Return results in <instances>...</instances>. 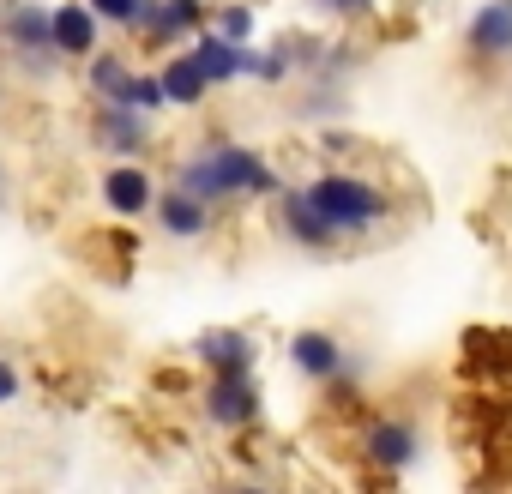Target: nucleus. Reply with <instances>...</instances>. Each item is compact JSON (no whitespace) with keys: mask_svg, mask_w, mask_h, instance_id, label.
Here are the masks:
<instances>
[{"mask_svg":"<svg viewBox=\"0 0 512 494\" xmlns=\"http://www.w3.org/2000/svg\"><path fill=\"white\" fill-rule=\"evenodd\" d=\"M175 187H187V193H199L211 205L217 199H272V193H284L278 169L253 145H205V151H193L175 169Z\"/></svg>","mask_w":512,"mask_h":494,"instance_id":"f257e3e1","label":"nucleus"},{"mask_svg":"<svg viewBox=\"0 0 512 494\" xmlns=\"http://www.w3.org/2000/svg\"><path fill=\"white\" fill-rule=\"evenodd\" d=\"M302 193L320 205V217H326L338 235H374V229L392 223V211H398L392 193H386L380 181L350 175V169H326V175H314Z\"/></svg>","mask_w":512,"mask_h":494,"instance_id":"f03ea898","label":"nucleus"},{"mask_svg":"<svg viewBox=\"0 0 512 494\" xmlns=\"http://www.w3.org/2000/svg\"><path fill=\"white\" fill-rule=\"evenodd\" d=\"M356 446H362V458H368L380 476H404V470L422 458V428H416L410 416H392V410H386V416H374V422L362 428Z\"/></svg>","mask_w":512,"mask_h":494,"instance_id":"7ed1b4c3","label":"nucleus"},{"mask_svg":"<svg viewBox=\"0 0 512 494\" xmlns=\"http://www.w3.org/2000/svg\"><path fill=\"white\" fill-rule=\"evenodd\" d=\"M260 380H253V368H241V374H211V386H205V416L217 422V428H253L260 422Z\"/></svg>","mask_w":512,"mask_h":494,"instance_id":"20e7f679","label":"nucleus"},{"mask_svg":"<svg viewBox=\"0 0 512 494\" xmlns=\"http://www.w3.org/2000/svg\"><path fill=\"white\" fill-rule=\"evenodd\" d=\"M464 49L476 61H512V0H476L464 19Z\"/></svg>","mask_w":512,"mask_h":494,"instance_id":"39448f33","label":"nucleus"},{"mask_svg":"<svg viewBox=\"0 0 512 494\" xmlns=\"http://www.w3.org/2000/svg\"><path fill=\"white\" fill-rule=\"evenodd\" d=\"M344 362H350V350H344V338H338V332L308 326V332H296V338H290V368H296L302 380H314V386H332V380L344 374Z\"/></svg>","mask_w":512,"mask_h":494,"instance_id":"423d86ee","label":"nucleus"},{"mask_svg":"<svg viewBox=\"0 0 512 494\" xmlns=\"http://www.w3.org/2000/svg\"><path fill=\"white\" fill-rule=\"evenodd\" d=\"M278 223H284V235L296 241V247H308V254H332V247L344 241L326 217H320V205L302 193V187H290V193H278Z\"/></svg>","mask_w":512,"mask_h":494,"instance_id":"0eeeda50","label":"nucleus"},{"mask_svg":"<svg viewBox=\"0 0 512 494\" xmlns=\"http://www.w3.org/2000/svg\"><path fill=\"white\" fill-rule=\"evenodd\" d=\"M193 356L211 368V374H241V368H253V338L247 332H235V326H211V332H199V344H193Z\"/></svg>","mask_w":512,"mask_h":494,"instance_id":"6e6552de","label":"nucleus"},{"mask_svg":"<svg viewBox=\"0 0 512 494\" xmlns=\"http://www.w3.org/2000/svg\"><path fill=\"white\" fill-rule=\"evenodd\" d=\"M103 205H109L115 217H139V211L157 205V187H151V175H145L139 163H115V169L103 175Z\"/></svg>","mask_w":512,"mask_h":494,"instance_id":"1a4fd4ad","label":"nucleus"},{"mask_svg":"<svg viewBox=\"0 0 512 494\" xmlns=\"http://www.w3.org/2000/svg\"><path fill=\"white\" fill-rule=\"evenodd\" d=\"M157 223H163L175 241H199V235L211 229V199H199V193H187V187H169V193L157 199Z\"/></svg>","mask_w":512,"mask_h":494,"instance_id":"9d476101","label":"nucleus"},{"mask_svg":"<svg viewBox=\"0 0 512 494\" xmlns=\"http://www.w3.org/2000/svg\"><path fill=\"white\" fill-rule=\"evenodd\" d=\"M193 55H199V67H205V79H211V85L241 79V73H247V61H253V49H247V43H235V37H223V31H199Z\"/></svg>","mask_w":512,"mask_h":494,"instance_id":"9b49d317","label":"nucleus"},{"mask_svg":"<svg viewBox=\"0 0 512 494\" xmlns=\"http://www.w3.org/2000/svg\"><path fill=\"white\" fill-rule=\"evenodd\" d=\"M97 139H103L115 157L145 151V109H133V103H103V109H97Z\"/></svg>","mask_w":512,"mask_h":494,"instance_id":"f8f14e48","label":"nucleus"},{"mask_svg":"<svg viewBox=\"0 0 512 494\" xmlns=\"http://www.w3.org/2000/svg\"><path fill=\"white\" fill-rule=\"evenodd\" d=\"M163 91H169V103H175V109H199V103H205L211 79H205V67H199V55H193V49H187V55H175V61L163 67Z\"/></svg>","mask_w":512,"mask_h":494,"instance_id":"ddd939ff","label":"nucleus"},{"mask_svg":"<svg viewBox=\"0 0 512 494\" xmlns=\"http://www.w3.org/2000/svg\"><path fill=\"white\" fill-rule=\"evenodd\" d=\"M97 43V7H55V49L61 55H91Z\"/></svg>","mask_w":512,"mask_h":494,"instance_id":"4468645a","label":"nucleus"},{"mask_svg":"<svg viewBox=\"0 0 512 494\" xmlns=\"http://www.w3.org/2000/svg\"><path fill=\"white\" fill-rule=\"evenodd\" d=\"M133 85H139V73L121 61V55H97L91 61V91L103 97V103H133ZM139 109V103H133Z\"/></svg>","mask_w":512,"mask_h":494,"instance_id":"2eb2a0df","label":"nucleus"},{"mask_svg":"<svg viewBox=\"0 0 512 494\" xmlns=\"http://www.w3.org/2000/svg\"><path fill=\"white\" fill-rule=\"evenodd\" d=\"M199 25H205L199 0H163V7H151V19H145V31H151L157 43H169V37H187V31H199Z\"/></svg>","mask_w":512,"mask_h":494,"instance_id":"dca6fc26","label":"nucleus"},{"mask_svg":"<svg viewBox=\"0 0 512 494\" xmlns=\"http://www.w3.org/2000/svg\"><path fill=\"white\" fill-rule=\"evenodd\" d=\"M7 37L31 55V49L55 43V13H43V7H13V13H7Z\"/></svg>","mask_w":512,"mask_h":494,"instance_id":"f3484780","label":"nucleus"},{"mask_svg":"<svg viewBox=\"0 0 512 494\" xmlns=\"http://www.w3.org/2000/svg\"><path fill=\"white\" fill-rule=\"evenodd\" d=\"M91 7H97V19H109V25H145L151 19V0H91Z\"/></svg>","mask_w":512,"mask_h":494,"instance_id":"a211bd4d","label":"nucleus"},{"mask_svg":"<svg viewBox=\"0 0 512 494\" xmlns=\"http://www.w3.org/2000/svg\"><path fill=\"white\" fill-rule=\"evenodd\" d=\"M253 25H260V19H253L247 0H223V13H217V31H223V37L247 43V37H253Z\"/></svg>","mask_w":512,"mask_h":494,"instance_id":"6ab92c4d","label":"nucleus"},{"mask_svg":"<svg viewBox=\"0 0 512 494\" xmlns=\"http://www.w3.org/2000/svg\"><path fill=\"white\" fill-rule=\"evenodd\" d=\"M247 73H253V79H266V85H278V79H290V55H284V49L253 55V61H247Z\"/></svg>","mask_w":512,"mask_h":494,"instance_id":"aec40b11","label":"nucleus"},{"mask_svg":"<svg viewBox=\"0 0 512 494\" xmlns=\"http://www.w3.org/2000/svg\"><path fill=\"white\" fill-rule=\"evenodd\" d=\"M326 13H338V19H350V25H362V19H374V0H320Z\"/></svg>","mask_w":512,"mask_h":494,"instance_id":"412c9836","label":"nucleus"},{"mask_svg":"<svg viewBox=\"0 0 512 494\" xmlns=\"http://www.w3.org/2000/svg\"><path fill=\"white\" fill-rule=\"evenodd\" d=\"M133 103H139L145 115H151V109H163V103H169V91H163V79H139V85H133Z\"/></svg>","mask_w":512,"mask_h":494,"instance_id":"4be33fe9","label":"nucleus"},{"mask_svg":"<svg viewBox=\"0 0 512 494\" xmlns=\"http://www.w3.org/2000/svg\"><path fill=\"white\" fill-rule=\"evenodd\" d=\"M13 392H19V374H13V368H7V362H0V404H7V398H13Z\"/></svg>","mask_w":512,"mask_h":494,"instance_id":"5701e85b","label":"nucleus"}]
</instances>
